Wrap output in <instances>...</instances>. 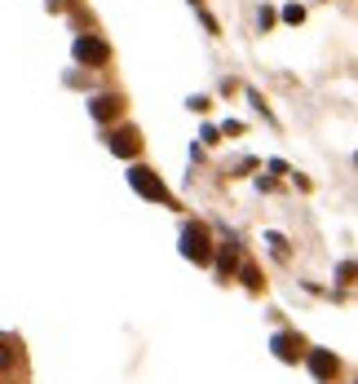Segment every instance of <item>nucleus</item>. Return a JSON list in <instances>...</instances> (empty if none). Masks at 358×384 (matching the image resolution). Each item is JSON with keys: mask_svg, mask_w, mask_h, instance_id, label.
Instances as JSON below:
<instances>
[{"mask_svg": "<svg viewBox=\"0 0 358 384\" xmlns=\"http://www.w3.org/2000/svg\"><path fill=\"white\" fill-rule=\"evenodd\" d=\"M119 111H124V102L111 98V93H102V98H93V102H89V115H93V119H102V124H106V119H115Z\"/></svg>", "mask_w": 358, "mask_h": 384, "instance_id": "7ed1b4c3", "label": "nucleus"}, {"mask_svg": "<svg viewBox=\"0 0 358 384\" xmlns=\"http://www.w3.org/2000/svg\"><path fill=\"white\" fill-rule=\"evenodd\" d=\"M283 18H288V22H301L305 14H301V5H288V9H283Z\"/></svg>", "mask_w": 358, "mask_h": 384, "instance_id": "9d476101", "label": "nucleus"}, {"mask_svg": "<svg viewBox=\"0 0 358 384\" xmlns=\"http://www.w3.org/2000/svg\"><path fill=\"white\" fill-rule=\"evenodd\" d=\"M137 146H142V141H137L133 128H124V133H111V150H115V155H137Z\"/></svg>", "mask_w": 358, "mask_h": 384, "instance_id": "0eeeda50", "label": "nucleus"}, {"mask_svg": "<svg viewBox=\"0 0 358 384\" xmlns=\"http://www.w3.org/2000/svg\"><path fill=\"white\" fill-rule=\"evenodd\" d=\"M128 182H133V190L142 199H155V203H169V190H164V182L151 173V168H133L128 173Z\"/></svg>", "mask_w": 358, "mask_h": 384, "instance_id": "f257e3e1", "label": "nucleus"}, {"mask_svg": "<svg viewBox=\"0 0 358 384\" xmlns=\"http://www.w3.org/2000/svg\"><path fill=\"white\" fill-rule=\"evenodd\" d=\"M309 371H314L318 380H332V376H336V358H332L327 349H314V354H309Z\"/></svg>", "mask_w": 358, "mask_h": 384, "instance_id": "39448f33", "label": "nucleus"}, {"mask_svg": "<svg viewBox=\"0 0 358 384\" xmlns=\"http://www.w3.org/2000/svg\"><path fill=\"white\" fill-rule=\"evenodd\" d=\"M76 58H80V62H106L111 49H106L102 40H89V35H85V40H76Z\"/></svg>", "mask_w": 358, "mask_h": 384, "instance_id": "20e7f679", "label": "nucleus"}, {"mask_svg": "<svg viewBox=\"0 0 358 384\" xmlns=\"http://www.w3.org/2000/svg\"><path fill=\"white\" fill-rule=\"evenodd\" d=\"M14 363H18V354L5 349V340H0V367H14Z\"/></svg>", "mask_w": 358, "mask_h": 384, "instance_id": "6e6552de", "label": "nucleus"}, {"mask_svg": "<svg viewBox=\"0 0 358 384\" xmlns=\"http://www.w3.org/2000/svg\"><path fill=\"white\" fill-rule=\"evenodd\" d=\"M274 354H279L283 363H296V358H301V340H296V335H274Z\"/></svg>", "mask_w": 358, "mask_h": 384, "instance_id": "423d86ee", "label": "nucleus"}, {"mask_svg": "<svg viewBox=\"0 0 358 384\" xmlns=\"http://www.w3.org/2000/svg\"><path fill=\"white\" fill-rule=\"evenodd\" d=\"M182 252H186L190 261H199V265H208L212 252H208V234H204V225H186V230H182Z\"/></svg>", "mask_w": 358, "mask_h": 384, "instance_id": "f03ea898", "label": "nucleus"}, {"mask_svg": "<svg viewBox=\"0 0 358 384\" xmlns=\"http://www.w3.org/2000/svg\"><path fill=\"white\" fill-rule=\"evenodd\" d=\"M221 270H225V274L235 270V247H225V252H221Z\"/></svg>", "mask_w": 358, "mask_h": 384, "instance_id": "1a4fd4ad", "label": "nucleus"}]
</instances>
